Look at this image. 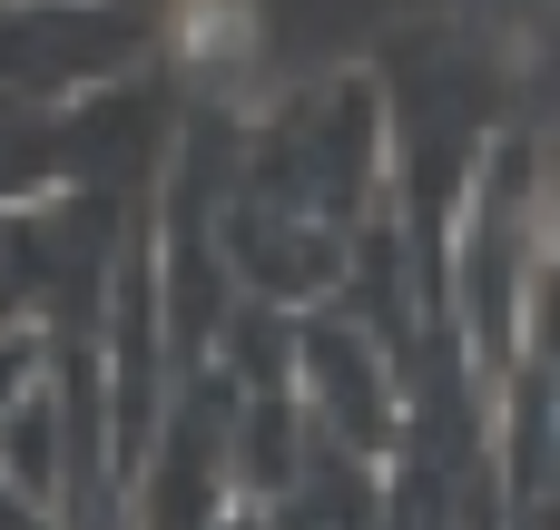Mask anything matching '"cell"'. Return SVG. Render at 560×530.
Returning <instances> with one entry per match:
<instances>
[{"mask_svg": "<svg viewBox=\"0 0 560 530\" xmlns=\"http://www.w3.org/2000/svg\"><path fill=\"white\" fill-rule=\"evenodd\" d=\"M315 384L335 393V413H345L364 443H384V423H394V384L374 374V354H364V344H345V334H315Z\"/></svg>", "mask_w": 560, "mask_h": 530, "instance_id": "1", "label": "cell"}]
</instances>
